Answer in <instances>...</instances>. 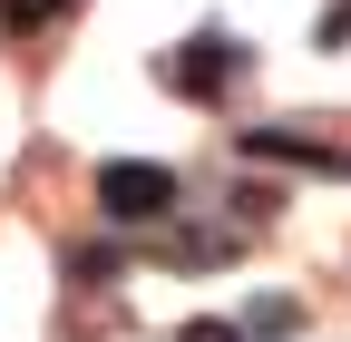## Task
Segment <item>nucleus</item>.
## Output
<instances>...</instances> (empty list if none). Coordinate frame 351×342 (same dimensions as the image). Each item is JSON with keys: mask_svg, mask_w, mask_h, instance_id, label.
Instances as JSON below:
<instances>
[{"mask_svg": "<svg viewBox=\"0 0 351 342\" xmlns=\"http://www.w3.org/2000/svg\"><path fill=\"white\" fill-rule=\"evenodd\" d=\"M234 69H244V49L205 30V39H186V49L166 59V89H186V98H225V89H234Z\"/></svg>", "mask_w": 351, "mask_h": 342, "instance_id": "2", "label": "nucleus"}, {"mask_svg": "<svg viewBox=\"0 0 351 342\" xmlns=\"http://www.w3.org/2000/svg\"><path fill=\"white\" fill-rule=\"evenodd\" d=\"M176 205V166H156V157H108L98 166V216L108 225H156Z\"/></svg>", "mask_w": 351, "mask_h": 342, "instance_id": "1", "label": "nucleus"}, {"mask_svg": "<svg viewBox=\"0 0 351 342\" xmlns=\"http://www.w3.org/2000/svg\"><path fill=\"white\" fill-rule=\"evenodd\" d=\"M322 39H332V49L351 39V0H332V20H322Z\"/></svg>", "mask_w": 351, "mask_h": 342, "instance_id": "5", "label": "nucleus"}, {"mask_svg": "<svg viewBox=\"0 0 351 342\" xmlns=\"http://www.w3.org/2000/svg\"><path fill=\"white\" fill-rule=\"evenodd\" d=\"M186 342H254V332H234V323H186Z\"/></svg>", "mask_w": 351, "mask_h": 342, "instance_id": "4", "label": "nucleus"}, {"mask_svg": "<svg viewBox=\"0 0 351 342\" xmlns=\"http://www.w3.org/2000/svg\"><path fill=\"white\" fill-rule=\"evenodd\" d=\"M59 10H78V0H0V20H10V30H39V20H59Z\"/></svg>", "mask_w": 351, "mask_h": 342, "instance_id": "3", "label": "nucleus"}]
</instances>
